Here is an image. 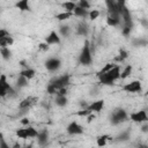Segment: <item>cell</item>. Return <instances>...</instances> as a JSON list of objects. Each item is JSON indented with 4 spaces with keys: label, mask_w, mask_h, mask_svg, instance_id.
<instances>
[{
    "label": "cell",
    "mask_w": 148,
    "mask_h": 148,
    "mask_svg": "<svg viewBox=\"0 0 148 148\" xmlns=\"http://www.w3.org/2000/svg\"><path fill=\"white\" fill-rule=\"evenodd\" d=\"M22 148H32V146H31V145H29V146H25V147H22Z\"/></svg>",
    "instance_id": "ee69618b"
},
{
    "label": "cell",
    "mask_w": 148,
    "mask_h": 148,
    "mask_svg": "<svg viewBox=\"0 0 148 148\" xmlns=\"http://www.w3.org/2000/svg\"><path fill=\"white\" fill-rule=\"evenodd\" d=\"M110 139V136L109 135H106V134H103V135H99L98 138H97V140H96V143H97V146L98 147H104L105 145H106V141Z\"/></svg>",
    "instance_id": "44dd1931"
},
{
    "label": "cell",
    "mask_w": 148,
    "mask_h": 148,
    "mask_svg": "<svg viewBox=\"0 0 148 148\" xmlns=\"http://www.w3.org/2000/svg\"><path fill=\"white\" fill-rule=\"evenodd\" d=\"M89 18L91 20V21H94V20H96L98 16H99V10H97V9H92V10H90L89 12Z\"/></svg>",
    "instance_id": "f546056e"
},
{
    "label": "cell",
    "mask_w": 148,
    "mask_h": 148,
    "mask_svg": "<svg viewBox=\"0 0 148 148\" xmlns=\"http://www.w3.org/2000/svg\"><path fill=\"white\" fill-rule=\"evenodd\" d=\"M119 57H120L123 60H125V59L128 57V54H127V52H126L124 49H120V50H119Z\"/></svg>",
    "instance_id": "d590c367"
},
{
    "label": "cell",
    "mask_w": 148,
    "mask_h": 148,
    "mask_svg": "<svg viewBox=\"0 0 148 148\" xmlns=\"http://www.w3.org/2000/svg\"><path fill=\"white\" fill-rule=\"evenodd\" d=\"M16 135H17L20 139H28V134H27L25 127H24V128H18V130L16 131Z\"/></svg>",
    "instance_id": "83f0119b"
},
{
    "label": "cell",
    "mask_w": 148,
    "mask_h": 148,
    "mask_svg": "<svg viewBox=\"0 0 148 148\" xmlns=\"http://www.w3.org/2000/svg\"><path fill=\"white\" fill-rule=\"evenodd\" d=\"M131 30H132V25H124V28H123V35L124 36H128L130 32H131Z\"/></svg>",
    "instance_id": "d6a6232c"
},
{
    "label": "cell",
    "mask_w": 148,
    "mask_h": 148,
    "mask_svg": "<svg viewBox=\"0 0 148 148\" xmlns=\"http://www.w3.org/2000/svg\"><path fill=\"white\" fill-rule=\"evenodd\" d=\"M12 148H21V145H20V143H17V142H15V143L12 146Z\"/></svg>",
    "instance_id": "b9f144b4"
},
{
    "label": "cell",
    "mask_w": 148,
    "mask_h": 148,
    "mask_svg": "<svg viewBox=\"0 0 148 148\" xmlns=\"http://www.w3.org/2000/svg\"><path fill=\"white\" fill-rule=\"evenodd\" d=\"M130 119L134 123H145L148 120V116L145 110H140L136 112H133L130 114Z\"/></svg>",
    "instance_id": "52a82bcc"
},
{
    "label": "cell",
    "mask_w": 148,
    "mask_h": 148,
    "mask_svg": "<svg viewBox=\"0 0 148 148\" xmlns=\"http://www.w3.org/2000/svg\"><path fill=\"white\" fill-rule=\"evenodd\" d=\"M79 61L81 65H90L91 61H92V57H91V50H90V45H89V42L86 40L84 42V45L80 52V56H79Z\"/></svg>",
    "instance_id": "3957f363"
},
{
    "label": "cell",
    "mask_w": 148,
    "mask_h": 148,
    "mask_svg": "<svg viewBox=\"0 0 148 148\" xmlns=\"http://www.w3.org/2000/svg\"><path fill=\"white\" fill-rule=\"evenodd\" d=\"M35 74H36V72H35L32 68H25V69H23V71L20 73V75H22V76L27 77L28 80L32 79V77L35 76Z\"/></svg>",
    "instance_id": "ac0fdd59"
},
{
    "label": "cell",
    "mask_w": 148,
    "mask_h": 148,
    "mask_svg": "<svg viewBox=\"0 0 148 148\" xmlns=\"http://www.w3.org/2000/svg\"><path fill=\"white\" fill-rule=\"evenodd\" d=\"M21 124H22V125H28V124H29V119H28V118L21 119Z\"/></svg>",
    "instance_id": "ab89813d"
},
{
    "label": "cell",
    "mask_w": 148,
    "mask_h": 148,
    "mask_svg": "<svg viewBox=\"0 0 148 148\" xmlns=\"http://www.w3.org/2000/svg\"><path fill=\"white\" fill-rule=\"evenodd\" d=\"M147 47H148V42H147Z\"/></svg>",
    "instance_id": "bcb514c9"
},
{
    "label": "cell",
    "mask_w": 148,
    "mask_h": 148,
    "mask_svg": "<svg viewBox=\"0 0 148 148\" xmlns=\"http://www.w3.org/2000/svg\"><path fill=\"white\" fill-rule=\"evenodd\" d=\"M15 7L22 12H29L30 10V5H29L28 0H20L18 2L15 3Z\"/></svg>",
    "instance_id": "2e32d148"
},
{
    "label": "cell",
    "mask_w": 148,
    "mask_h": 148,
    "mask_svg": "<svg viewBox=\"0 0 148 148\" xmlns=\"http://www.w3.org/2000/svg\"><path fill=\"white\" fill-rule=\"evenodd\" d=\"M147 132H148V130H147Z\"/></svg>",
    "instance_id": "7dc6e473"
},
{
    "label": "cell",
    "mask_w": 148,
    "mask_h": 148,
    "mask_svg": "<svg viewBox=\"0 0 148 148\" xmlns=\"http://www.w3.org/2000/svg\"><path fill=\"white\" fill-rule=\"evenodd\" d=\"M127 118H128V114L126 113V111L124 109H116L111 114V124L118 125L120 123L126 121Z\"/></svg>",
    "instance_id": "277c9868"
},
{
    "label": "cell",
    "mask_w": 148,
    "mask_h": 148,
    "mask_svg": "<svg viewBox=\"0 0 148 148\" xmlns=\"http://www.w3.org/2000/svg\"><path fill=\"white\" fill-rule=\"evenodd\" d=\"M69 80H71V76L68 74H65V75H61V76H58L53 80L50 81V83L47 84V92L49 94H57L59 89L61 88H66L68 84H69Z\"/></svg>",
    "instance_id": "7a4b0ae2"
},
{
    "label": "cell",
    "mask_w": 148,
    "mask_h": 148,
    "mask_svg": "<svg viewBox=\"0 0 148 148\" xmlns=\"http://www.w3.org/2000/svg\"><path fill=\"white\" fill-rule=\"evenodd\" d=\"M69 32H71L69 25H61V27H60V34H61L64 37H67V36L69 35Z\"/></svg>",
    "instance_id": "f1b7e54d"
},
{
    "label": "cell",
    "mask_w": 148,
    "mask_h": 148,
    "mask_svg": "<svg viewBox=\"0 0 148 148\" xmlns=\"http://www.w3.org/2000/svg\"><path fill=\"white\" fill-rule=\"evenodd\" d=\"M103 108H104V101L103 99H98V101H95L91 104H89L87 109L92 113V112H99V111H102Z\"/></svg>",
    "instance_id": "8fae6325"
},
{
    "label": "cell",
    "mask_w": 148,
    "mask_h": 148,
    "mask_svg": "<svg viewBox=\"0 0 148 148\" xmlns=\"http://www.w3.org/2000/svg\"><path fill=\"white\" fill-rule=\"evenodd\" d=\"M90 113H91V112H90L88 109H83V110L76 112V114H77V116H81V117H83V116H89Z\"/></svg>",
    "instance_id": "836d02e7"
},
{
    "label": "cell",
    "mask_w": 148,
    "mask_h": 148,
    "mask_svg": "<svg viewBox=\"0 0 148 148\" xmlns=\"http://www.w3.org/2000/svg\"><path fill=\"white\" fill-rule=\"evenodd\" d=\"M94 118H95V116H94L92 113H90V114L88 116V120H87V121H88V123H90V121H92V119H94Z\"/></svg>",
    "instance_id": "60d3db41"
},
{
    "label": "cell",
    "mask_w": 148,
    "mask_h": 148,
    "mask_svg": "<svg viewBox=\"0 0 148 148\" xmlns=\"http://www.w3.org/2000/svg\"><path fill=\"white\" fill-rule=\"evenodd\" d=\"M123 90L126 92H140L142 90V84L139 80H134V81L126 83L123 87Z\"/></svg>",
    "instance_id": "8992f818"
},
{
    "label": "cell",
    "mask_w": 148,
    "mask_h": 148,
    "mask_svg": "<svg viewBox=\"0 0 148 148\" xmlns=\"http://www.w3.org/2000/svg\"><path fill=\"white\" fill-rule=\"evenodd\" d=\"M128 138H130V136H128V133H121V134L118 136V140H119V141H126Z\"/></svg>",
    "instance_id": "8d00e7d4"
},
{
    "label": "cell",
    "mask_w": 148,
    "mask_h": 148,
    "mask_svg": "<svg viewBox=\"0 0 148 148\" xmlns=\"http://www.w3.org/2000/svg\"><path fill=\"white\" fill-rule=\"evenodd\" d=\"M139 148H148V146H145V145H140Z\"/></svg>",
    "instance_id": "7bdbcfd3"
},
{
    "label": "cell",
    "mask_w": 148,
    "mask_h": 148,
    "mask_svg": "<svg viewBox=\"0 0 148 148\" xmlns=\"http://www.w3.org/2000/svg\"><path fill=\"white\" fill-rule=\"evenodd\" d=\"M0 52H1V56H2V58L3 59H9L10 58V56H12V52H10V50L8 49V47H1V50H0Z\"/></svg>",
    "instance_id": "4316f807"
},
{
    "label": "cell",
    "mask_w": 148,
    "mask_h": 148,
    "mask_svg": "<svg viewBox=\"0 0 148 148\" xmlns=\"http://www.w3.org/2000/svg\"><path fill=\"white\" fill-rule=\"evenodd\" d=\"M106 23H108V25H110V27H117V25L120 23V20L108 16V17H106Z\"/></svg>",
    "instance_id": "484cf974"
},
{
    "label": "cell",
    "mask_w": 148,
    "mask_h": 148,
    "mask_svg": "<svg viewBox=\"0 0 148 148\" xmlns=\"http://www.w3.org/2000/svg\"><path fill=\"white\" fill-rule=\"evenodd\" d=\"M27 130V134H28V138H37L38 135V132L36 128H34L32 126H27L25 127Z\"/></svg>",
    "instance_id": "d4e9b609"
},
{
    "label": "cell",
    "mask_w": 148,
    "mask_h": 148,
    "mask_svg": "<svg viewBox=\"0 0 148 148\" xmlns=\"http://www.w3.org/2000/svg\"><path fill=\"white\" fill-rule=\"evenodd\" d=\"M120 68H119V65H116L112 69H110L109 72L106 73H103V74H99L97 73V76L99 79V82L102 84H105V86H112L114 84V81L120 79Z\"/></svg>",
    "instance_id": "6da1fadb"
},
{
    "label": "cell",
    "mask_w": 148,
    "mask_h": 148,
    "mask_svg": "<svg viewBox=\"0 0 148 148\" xmlns=\"http://www.w3.org/2000/svg\"><path fill=\"white\" fill-rule=\"evenodd\" d=\"M38 47H39V50H42V51H49L50 45L46 44V43H40V44L38 45Z\"/></svg>",
    "instance_id": "e575fe53"
},
{
    "label": "cell",
    "mask_w": 148,
    "mask_h": 148,
    "mask_svg": "<svg viewBox=\"0 0 148 148\" xmlns=\"http://www.w3.org/2000/svg\"><path fill=\"white\" fill-rule=\"evenodd\" d=\"M73 14H74L75 16H77V17H86V16H88V15H89V12L77 6V7L75 8V10H74V13H73Z\"/></svg>",
    "instance_id": "d6986e66"
},
{
    "label": "cell",
    "mask_w": 148,
    "mask_h": 148,
    "mask_svg": "<svg viewBox=\"0 0 148 148\" xmlns=\"http://www.w3.org/2000/svg\"><path fill=\"white\" fill-rule=\"evenodd\" d=\"M45 43L49 45H58L60 44V37L56 31H51L49 36L45 38Z\"/></svg>",
    "instance_id": "30bf717a"
},
{
    "label": "cell",
    "mask_w": 148,
    "mask_h": 148,
    "mask_svg": "<svg viewBox=\"0 0 148 148\" xmlns=\"http://www.w3.org/2000/svg\"><path fill=\"white\" fill-rule=\"evenodd\" d=\"M0 148H12V147H9V146L6 143V141L2 139V140H1V145H0Z\"/></svg>",
    "instance_id": "f35d334b"
},
{
    "label": "cell",
    "mask_w": 148,
    "mask_h": 148,
    "mask_svg": "<svg viewBox=\"0 0 148 148\" xmlns=\"http://www.w3.org/2000/svg\"><path fill=\"white\" fill-rule=\"evenodd\" d=\"M61 6H62V8L65 9L64 12H67V13H74L75 8L77 7V3H75L74 1H65Z\"/></svg>",
    "instance_id": "5bb4252c"
},
{
    "label": "cell",
    "mask_w": 148,
    "mask_h": 148,
    "mask_svg": "<svg viewBox=\"0 0 148 148\" xmlns=\"http://www.w3.org/2000/svg\"><path fill=\"white\" fill-rule=\"evenodd\" d=\"M132 69H133V67H132L131 65H127V66L123 69V72L120 73V79L125 80L126 77H128V76L131 75V73H132Z\"/></svg>",
    "instance_id": "7402d4cb"
},
{
    "label": "cell",
    "mask_w": 148,
    "mask_h": 148,
    "mask_svg": "<svg viewBox=\"0 0 148 148\" xmlns=\"http://www.w3.org/2000/svg\"><path fill=\"white\" fill-rule=\"evenodd\" d=\"M15 91L12 88V86L7 82V77L5 74L0 76V96L5 97L6 95H13Z\"/></svg>",
    "instance_id": "5b68a950"
},
{
    "label": "cell",
    "mask_w": 148,
    "mask_h": 148,
    "mask_svg": "<svg viewBox=\"0 0 148 148\" xmlns=\"http://www.w3.org/2000/svg\"><path fill=\"white\" fill-rule=\"evenodd\" d=\"M56 104L58 106H65L67 104V97L62 95H57L56 97Z\"/></svg>",
    "instance_id": "cb8c5ba5"
},
{
    "label": "cell",
    "mask_w": 148,
    "mask_h": 148,
    "mask_svg": "<svg viewBox=\"0 0 148 148\" xmlns=\"http://www.w3.org/2000/svg\"><path fill=\"white\" fill-rule=\"evenodd\" d=\"M60 65H61V61L58 58H50V59H47L45 61V67L50 72H54V71L59 69Z\"/></svg>",
    "instance_id": "9c48e42d"
},
{
    "label": "cell",
    "mask_w": 148,
    "mask_h": 148,
    "mask_svg": "<svg viewBox=\"0 0 148 148\" xmlns=\"http://www.w3.org/2000/svg\"><path fill=\"white\" fill-rule=\"evenodd\" d=\"M146 95H147V96H148V90H147V91H146Z\"/></svg>",
    "instance_id": "f6af8a7d"
},
{
    "label": "cell",
    "mask_w": 148,
    "mask_h": 148,
    "mask_svg": "<svg viewBox=\"0 0 148 148\" xmlns=\"http://www.w3.org/2000/svg\"><path fill=\"white\" fill-rule=\"evenodd\" d=\"M77 6L81 7V8H83V9H86V10H88L90 8V3L87 0H80L79 3H77Z\"/></svg>",
    "instance_id": "1f68e13d"
},
{
    "label": "cell",
    "mask_w": 148,
    "mask_h": 148,
    "mask_svg": "<svg viewBox=\"0 0 148 148\" xmlns=\"http://www.w3.org/2000/svg\"><path fill=\"white\" fill-rule=\"evenodd\" d=\"M13 44H14V38L10 35L8 37H6V38L0 39V46L1 47H7V46H10Z\"/></svg>",
    "instance_id": "e0dca14e"
},
{
    "label": "cell",
    "mask_w": 148,
    "mask_h": 148,
    "mask_svg": "<svg viewBox=\"0 0 148 148\" xmlns=\"http://www.w3.org/2000/svg\"><path fill=\"white\" fill-rule=\"evenodd\" d=\"M36 102H37V97L29 96V97H27V98L22 99L18 106H20V109H28V108H30L31 105H34Z\"/></svg>",
    "instance_id": "7c38bea8"
},
{
    "label": "cell",
    "mask_w": 148,
    "mask_h": 148,
    "mask_svg": "<svg viewBox=\"0 0 148 148\" xmlns=\"http://www.w3.org/2000/svg\"><path fill=\"white\" fill-rule=\"evenodd\" d=\"M66 131H67V133L71 134V135H77V134H82V133H83L82 126H81L79 123H76V121L69 123L68 126H67V128H66Z\"/></svg>",
    "instance_id": "ba28073f"
},
{
    "label": "cell",
    "mask_w": 148,
    "mask_h": 148,
    "mask_svg": "<svg viewBox=\"0 0 148 148\" xmlns=\"http://www.w3.org/2000/svg\"><path fill=\"white\" fill-rule=\"evenodd\" d=\"M16 84H17V87H18V88H24V87H27V86L29 84V80H28L27 77H24V76L20 75V76H18V79H17Z\"/></svg>",
    "instance_id": "603a6c76"
},
{
    "label": "cell",
    "mask_w": 148,
    "mask_h": 148,
    "mask_svg": "<svg viewBox=\"0 0 148 148\" xmlns=\"http://www.w3.org/2000/svg\"><path fill=\"white\" fill-rule=\"evenodd\" d=\"M76 34L77 35H81V36H87L88 34V25L86 22H80L77 24V28H76Z\"/></svg>",
    "instance_id": "9a60e30c"
},
{
    "label": "cell",
    "mask_w": 148,
    "mask_h": 148,
    "mask_svg": "<svg viewBox=\"0 0 148 148\" xmlns=\"http://www.w3.org/2000/svg\"><path fill=\"white\" fill-rule=\"evenodd\" d=\"M47 140H49V133L46 130H43L40 132H38V135H37V142L39 146H45L47 143Z\"/></svg>",
    "instance_id": "4fadbf2b"
},
{
    "label": "cell",
    "mask_w": 148,
    "mask_h": 148,
    "mask_svg": "<svg viewBox=\"0 0 148 148\" xmlns=\"http://www.w3.org/2000/svg\"><path fill=\"white\" fill-rule=\"evenodd\" d=\"M73 15H74L73 13H67V12H61V13H59V14H57V15H56V18H57L58 21H66V20H68V18H71V17H72Z\"/></svg>",
    "instance_id": "ffe728a7"
},
{
    "label": "cell",
    "mask_w": 148,
    "mask_h": 148,
    "mask_svg": "<svg viewBox=\"0 0 148 148\" xmlns=\"http://www.w3.org/2000/svg\"><path fill=\"white\" fill-rule=\"evenodd\" d=\"M8 36H9V34H8L5 29H1V30H0V39L6 38V37H8Z\"/></svg>",
    "instance_id": "74e56055"
},
{
    "label": "cell",
    "mask_w": 148,
    "mask_h": 148,
    "mask_svg": "<svg viewBox=\"0 0 148 148\" xmlns=\"http://www.w3.org/2000/svg\"><path fill=\"white\" fill-rule=\"evenodd\" d=\"M114 66H116L114 64H111V62H109V64H106V65H105V66H104V67H103V68H102V69H101V71H99L98 73H99V74L106 73V72H109L110 69H112V68H113Z\"/></svg>",
    "instance_id": "4dcf8cb0"
}]
</instances>
